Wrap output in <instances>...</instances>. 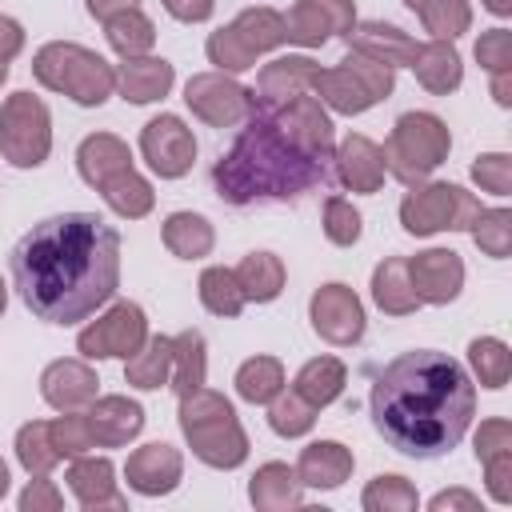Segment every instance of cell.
Wrapping results in <instances>:
<instances>
[{
  "mask_svg": "<svg viewBox=\"0 0 512 512\" xmlns=\"http://www.w3.org/2000/svg\"><path fill=\"white\" fill-rule=\"evenodd\" d=\"M12 280L32 316L80 324L120 288V232L96 212L48 216L12 248Z\"/></svg>",
  "mask_w": 512,
  "mask_h": 512,
  "instance_id": "cell-1",
  "label": "cell"
},
{
  "mask_svg": "<svg viewBox=\"0 0 512 512\" xmlns=\"http://www.w3.org/2000/svg\"><path fill=\"white\" fill-rule=\"evenodd\" d=\"M368 408L376 432L396 452L436 460L464 440L476 416V384L448 352L416 348L384 364Z\"/></svg>",
  "mask_w": 512,
  "mask_h": 512,
  "instance_id": "cell-2",
  "label": "cell"
},
{
  "mask_svg": "<svg viewBox=\"0 0 512 512\" xmlns=\"http://www.w3.org/2000/svg\"><path fill=\"white\" fill-rule=\"evenodd\" d=\"M328 180V160L304 152L280 124L272 104L252 96L244 128L236 144L216 160L212 184L228 204H256V200H292Z\"/></svg>",
  "mask_w": 512,
  "mask_h": 512,
  "instance_id": "cell-3",
  "label": "cell"
},
{
  "mask_svg": "<svg viewBox=\"0 0 512 512\" xmlns=\"http://www.w3.org/2000/svg\"><path fill=\"white\" fill-rule=\"evenodd\" d=\"M180 432L188 436L192 452L208 468H240L248 456V436L220 392L196 388L180 396Z\"/></svg>",
  "mask_w": 512,
  "mask_h": 512,
  "instance_id": "cell-4",
  "label": "cell"
},
{
  "mask_svg": "<svg viewBox=\"0 0 512 512\" xmlns=\"http://www.w3.org/2000/svg\"><path fill=\"white\" fill-rule=\"evenodd\" d=\"M32 76L44 88L64 92L68 100H76L84 108L104 104L112 96V88H116V68L100 52H92L84 44H72V40L44 44L36 52V60H32Z\"/></svg>",
  "mask_w": 512,
  "mask_h": 512,
  "instance_id": "cell-5",
  "label": "cell"
},
{
  "mask_svg": "<svg viewBox=\"0 0 512 512\" xmlns=\"http://www.w3.org/2000/svg\"><path fill=\"white\" fill-rule=\"evenodd\" d=\"M448 148H452V136H448V124L440 116H432V112H404L392 124V132H388L380 152H384V168L400 184L416 188L432 168H440L448 160Z\"/></svg>",
  "mask_w": 512,
  "mask_h": 512,
  "instance_id": "cell-6",
  "label": "cell"
},
{
  "mask_svg": "<svg viewBox=\"0 0 512 512\" xmlns=\"http://www.w3.org/2000/svg\"><path fill=\"white\" fill-rule=\"evenodd\" d=\"M476 216H480V200L460 184H416L400 200V224L412 236H432L444 228L468 232Z\"/></svg>",
  "mask_w": 512,
  "mask_h": 512,
  "instance_id": "cell-7",
  "label": "cell"
},
{
  "mask_svg": "<svg viewBox=\"0 0 512 512\" xmlns=\"http://www.w3.org/2000/svg\"><path fill=\"white\" fill-rule=\"evenodd\" d=\"M0 152L16 168H40L52 152L48 104L32 92H12L0 104Z\"/></svg>",
  "mask_w": 512,
  "mask_h": 512,
  "instance_id": "cell-8",
  "label": "cell"
},
{
  "mask_svg": "<svg viewBox=\"0 0 512 512\" xmlns=\"http://www.w3.org/2000/svg\"><path fill=\"white\" fill-rule=\"evenodd\" d=\"M144 340H148L144 308L132 304V300H120V304H112L100 320H92V324L76 336V348H80V356H88V360H108V356L128 360Z\"/></svg>",
  "mask_w": 512,
  "mask_h": 512,
  "instance_id": "cell-9",
  "label": "cell"
},
{
  "mask_svg": "<svg viewBox=\"0 0 512 512\" xmlns=\"http://www.w3.org/2000/svg\"><path fill=\"white\" fill-rule=\"evenodd\" d=\"M184 104L212 128H232L252 108V88L232 80L228 72H200L184 84Z\"/></svg>",
  "mask_w": 512,
  "mask_h": 512,
  "instance_id": "cell-10",
  "label": "cell"
},
{
  "mask_svg": "<svg viewBox=\"0 0 512 512\" xmlns=\"http://www.w3.org/2000/svg\"><path fill=\"white\" fill-rule=\"evenodd\" d=\"M308 316L320 340L348 348L364 336V304L348 284H320L308 300Z\"/></svg>",
  "mask_w": 512,
  "mask_h": 512,
  "instance_id": "cell-11",
  "label": "cell"
},
{
  "mask_svg": "<svg viewBox=\"0 0 512 512\" xmlns=\"http://www.w3.org/2000/svg\"><path fill=\"white\" fill-rule=\"evenodd\" d=\"M140 152H144V160H148V168L156 176L180 180L192 168V160H196V140H192V128L180 116L164 112V116H156V120L144 124Z\"/></svg>",
  "mask_w": 512,
  "mask_h": 512,
  "instance_id": "cell-12",
  "label": "cell"
},
{
  "mask_svg": "<svg viewBox=\"0 0 512 512\" xmlns=\"http://www.w3.org/2000/svg\"><path fill=\"white\" fill-rule=\"evenodd\" d=\"M356 24L352 0H296L284 16V36L300 48H320L332 36H344Z\"/></svg>",
  "mask_w": 512,
  "mask_h": 512,
  "instance_id": "cell-13",
  "label": "cell"
},
{
  "mask_svg": "<svg viewBox=\"0 0 512 512\" xmlns=\"http://www.w3.org/2000/svg\"><path fill=\"white\" fill-rule=\"evenodd\" d=\"M408 284L420 304H448L464 288V260L452 248H428L408 260Z\"/></svg>",
  "mask_w": 512,
  "mask_h": 512,
  "instance_id": "cell-14",
  "label": "cell"
},
{
  "mask_svg": "<svg viewBox=\"0 0 512 512\" xmlns=\"http://www.w3.org/2000/svg\"><path fill=\"white\" fill-rule=\"evenodd\" d=\"M272 112H276V124H280L304 152H312V156H320V160H332V120H328V112H324V104H320L316 96L300 92V96H292V100L272 104Z\"/></svg>",
  "mask_w": 512,
  "mask_h": 512,
  "instance_id": "cell-15",
  "label": "cell"
},
{
  "mask_svg": "<svg viewBox=\"0 0 512 512\" xmlns=\"http://www.w3.org/2000/svg\"><path fill=\"white\" fill-rule=\"evenodd\" d=\"M124 476L128 488H136L140 496H168L184 476V460L172 444H144L128 456Z\"/></svg>",
  "mask_w": 512,
  "mask_h": 512,
  "instance_id": "cell-16",
  "label": "cell"
},
{
  "mask_svg": "<svg viewBox=\"0 0 512 512\" xmlns=\"http://www.w3.org/2000/svg\"><path fill=\"white\" fill-rule=\"evenodd\" d=\"M344 40H348L352 52H364V56L388 64V68H412V60H416V52H420V44H416L408 32H400L396 24H384V20L352 24V28L344 32Z\"/></svg>",
  "mask_w": 512,
  "mask_h": 512,
  "instance_id": "cell-17",
  "label": "cell"
},
{
  "mask_svg": "<svg viewBox=\"0 0 512 512\" xmlns=\"http://www.w3.org/2000/svg\"><path fill=\"white\" fill-rule=\"evenodd\" d=\"M96 388H100V380L84 360H52L40 376V392L56 412L88 408L96 400Z\"/></svg>",
  "mask_w": 512,
  "mask_h": 512,
  "instance_id": "cell-18",
  "label": "cell"
},
{
  "mask_svg": "<svg viewBox=\"0 0 512 512\" xmlns=\"http://www.w3.org/2000/svg\"><path fill=\"white\" fill-rule=\"evenodd\" d=\"M332 160H336L340 184L352 188V192H364V196L380 192V184H384V176H388L380 144H372V140L360 136V132H352V136L332 152Z\"/></svg>",
  "mask_w": 512,
  "mask_h": 512,
  "instance_id": "cell-19",
  "label": "cell"
},
{
  "mask_svg": "<svg viewBox=\"0 0 512 512\" xmlns=\"http://www.w3.org/2000/svg\"><path fill=\"white\" fill-rule=\"evenodd\" d=\"M68 488L76 492L80 508L100 512V508H124V496L116 492V468L108 456H72L68 464Z\"/></svg>",
  "mask_w": 512,
  "mask_h": 512,
  "instance_id": "cell-20",
  "label": "cell"
},
{
  "mask_svg": "<svg viewBox=\"0 0 512 512\" xmlns=\"http://www.w3.org/2000/svg\"><path fill=\"white\" fill-rule=\"evenodd\" d=\"M84 416H88L96 448H120L132 436H140V428H144V408L128 396H100V400H92V408Z\"/></svg>",
  "mask_w": 512,
  "mask_h": 512,
  "instance_id": "cell-21",
  "label": "cell"
},
{
  "mask_svg": "<svg viewBox=\"0 0 512 512\" xmlns=\"http://www.w3.org/2000/svg\"><path fill=\"white\" fill-rule=\"evenodd\" d=\"M352 452L340 440H316L300 452L296 460V480L300 488H340L352 476Z\"/></svg>",
  "mask_w": 512,
  "mask_h": 512,
  "instance_id": "cell-22",
  "label": "cell"
},
{
  "mask_svg": "<svg viewBox=\"0 0 512 512\" xmlns=\"http://www.w3.org/2000/svg\"><path fill=\"white\" fill-rule=\"evenodd\" d=\"M172 80H176V72H172V64L160 60V56H128V60L116 68V88H120V96L132 100V104H152V100L168 96Z\"/></svg>",
  "mask_w": 512,
  "mask_h": 512,
  "instance_id": "cell-23",
  "label": "cell"
},
{
  "mask_svg": "<svg viewBox=\"0 0 512 512\" xmlns=\"http://www.w3.org/2000/svg\"><path fill=\"white\" fill-rule=\"evenodd\" d=\"M316 72H320V64L308 60V56H276L272 64L260 68V80H256V92L252 96L264 100V104L292 100V96H300V92L312 88V76Z\"/></svg>",
  "mask_w": 512,
  "mask_h": 512,
  "instance_id": "cell-24",
  "label": "cell"
},
{
  "mask_svg": "<svg viewBox=\"0 0 512 512\" xmlns=\"http://www.w3.org/2000/svg\"><path fill=\"white\" fill-rule=\"evenodd\" d=\"M312 92L332 108V112H344V116H360L376 104V92L348 68V64H336V68H320L312 76Z\"/></svg>",
  "mask_w": 512,
  "mask_h": 512,
  "instance_id": "cell-25",
  "label": "cell"
},
{
  "mask_svg": "<svg viewBox=\"0 0 512 512\" xmlns=\"http://www.w3.org/2000/svg\"><path fill=\"white\" fill-rule=\"evenodd\" d=\"M76 168H80L84 184L100 188L108 176L132 168V152H128V144H124L120 136H112V132H92V136H84L80 148H76Z\"/></svg>",
  "mask_w": 512,
  "mask_h": 512,
  "instance_id": "cell-26",
  "label": "cell"
},
{
  "mask_svg": "<svg viewBox=\"0 0 512 512\" xmlns=\"http://www.w3.org/2000/svg\"><path fill=\"white\" fill-rule=\"evenodd\" d=\"M412 72L416 80L432 92V96H448L460 88L464 80V64H460V52L452 48V40H432V44H420L416 60H412Z\"/></svg>",
  "mask_w": 512,
  "mask_h": 512,
  "instance_id": "cell-27",
  "label": "cell"
},
{
  "mask_svg": "<svg viewBox=\"0 0 512 512\" xmlns=\"http://www.w3.org/2000/svg\"><path fill=\"white\" fill-rule=\"evenodd\" d=\"M248 500L260 508V512H284V508H300V480H296V468L280 464V460H268L256 468L252 484H248Z\"/></svg>",
  "mask_w": 512,
  "mask_h": 512,
  "instance_id": "cell-28",
  "label": "cell"
},
{
  "mask_svg": "<svg viewBox=\"0 0 512 512\" xmlns=\"http://www.w3.org/2000/svg\"><path fill=\"white\" fill-rule=\"evenodd\" d=\"M372 300L388 316H408V312L420 308V300H416V292L408 284V260L388 256L384 264H376V272H372Z\"/></svg>",
  "mask_w": 512,
  "mask_h": 512,
  "instance_id": "cell-29",
  "label": "cell"
},
{
  "mask_svg": "<svg viewBox=\"0 0 512 512\" xmlns=\"http://www.w3.org/2000/svg\"><path fill=\"white\" fill-rule=\"evenodd\" d=\"M216 244V232L212 224L200 216V212H172L164 220V248L180 260H200L208 256Z\"/></svg>",
  "mask_w": 512,
  "mask_h": 512,
  "instance_id": "cell-30",
  "label": "cell"
},
{
  "mask_svg": "<svg viewBox=\"0 0 512 512\" xmlns=\"http://www.w3.org/2000/svg\"><path fill=\"white\" fill-rule=\"evenodd\" d=\"M344 384H348L344 364H340L336 356H316V360H308V364L296 372L292 392H300L312 408H324V404H332V400L344 392Z\"/></svg>",
  "mask_w": 512,
  "mask_h": 512,
  "instance_id": "cell-31",
  "label": "cell"
},
{
  "mask_svg": "<svg viewBox=\"0 0 512 512\" xmlns=\"http://www.w3.org/2000/svg\"><path fill=\"white\" fill-rule=\"evenodd\" d=\"M100 192H104L108 208H112L116 216H124V220H140V216H148L152 204H156L152 184H148L136 168H124V172L108 176V180L100 184Z\"/></svg>",
  "mask_w": 512,
  "mask_h": 512,
  "instance_id": "cell-32",
  "label": "cell"
},
{
  "mask_svg": "<svg viewBox=\"0 0 512 512\" xmlns=\"http://www.w3.org/2000/svg\"><path fill=\"white\" fill-rule=\"evenodd\" d=\"M232 272H236V280H240L244 300H256V304L276 300L280 288H284V264H280V256H272V252H248Z\"/></svg>",
  "mask_w": 512,
  "mask_h": 512,
  "instance_id": "cell-33",
  "label": "cell"
},
{
  "mask_svg": "<svg viewBox=\"0 0 512 512\" xmlns=\"http://www.w3.org/2000/svg\"><path fill=\"white\" fill-rule=\"evenodd\" d=\"M168 372H172V340L168 336H148L128 360H124V380L132 388H160L168 384Z\"/></svg>",
  "mask_w": 512,
  "mask_h": 512,
  "instance_id": "cell-34",
  "label": "cell"
},
{
  "mask_svg": "<svg viewBox=\"0 0 512 512\" xmlns=\"http://www.w3.org/2000/svg\"><path fill=\"white\" fill-rule=\"evenodd\" d=\"M204 376H208V356H204V336L196 328H184L180 336H172V388L184 396V392H196L204 388Z\"/></svg>",
  "mask_w": 512,
  "mask_h": 512,
  "instance_id": "cell-35",
  "label": "cell"
},
{
  "mask_svg": "<svg viewBox=\"0 0 512 512\" xmlns=\"http://www.w3.org/2000/svg\"><path fill=\"white\" fill-rule=\"evenodd\" d=\"M104 36H108V44H112L124 60H128V56H148L152 44H156V28H152V20H148L140 8H124V12L108 16V20H104Z\"/></svg>",
  "mask_w": 512,
  "mask_h": 512,
  "instance_id": "cell-36",
  "label": "cell"
},
{
  "mask_svg": "<svg viewBox=\"0 0 512 512\" xmlns=\"http://www.w3.org/2000/svg\"><path fill=\"white\" fill-rule=\"evenodd\" d=\"M232 32L244 40V48L252 52V56H260V52H272V48H280L288 36H284V16L276 12V8H244L236 20H232Z\"/></svg>",
  "mask_w": 512,
  "mask_h": 512,
  "instance_id": "cell-37",
  "label": "cell"
},
{
  "mask_svg": "<svg viewBox=\"0 0 512 512\" xmlns=\"http://www.w3.org/2000/svg\"><path fill=\"white\" fill-rule=\"evenodd\" d=\"M284 388V364L276 356H252L236 368V392L248 404H268Z\"/></svg>",
  "mask_w": 512,
  "mask_h": 512,
  "instance_id": "cell-38",
  "label": "cell"
},
{
  "mask_svg": "<svg viewBox=\"0 0 512 512\" xmlns=\"http://www.w3.org/2000/svg\"><path fill=\"white\" fill-rule=\"evenodd\" d=\"M200 304L212 312V316H240L244 312V292H240V280L232 268L224 264H212L200 272Z\"/></svg>",
  "mask_w": 512,
  "mask_h": 512,
  "instance_id": "cell-39",
  "label": "cell"
},
{
  "mask_svg": "<svg viewBox=\"0 0 512 512\" xmlns=\"http://www.w3.org/2000/svg\"><path fill=\"white\" fill-rule=\"evenodd\" d=\"M468 364H472V372L484 388H504L508 376H512V352L496 336H476L468 344Z\"/></svg>",
  "mask_w": 512,
  "mask_h": 512,
  "instance_id": "cell-40",
  "label": "cell"
},
{
  "mask_svg": "<svg viewBox=\"0 0 512 512\" xmlns=\"http://www.w3.org/2000/svg\"><path fill=\"white\" fill-rule=\"evenodd\" d=\"M420 24L432 32V40H456L472 28V4L468 0H424Z\"/></svg>",
  "mask_w": 512,
  "mask_h": 512,
  "instance_id": "cell-41",
  "label": "cell"
},
{
  "mask_svg": "<svg viewBox=\"0 0 512 512\" xmlns=\"http://www.w3.org/2000/svg\"><path fill=\"white\" fill-rule=\"evenodd\" d=\"M16 460L24 464L28 476H48L60 460V452L52 448V436H48V424L44 420H32L16 432Z\"/></svg>",
  "mask_w": 512,
  "mask_h": 512,
  "instance_id": "cell-42",
  "label": "cell"
},
{
  "mask_svg": "<svg viewBox=\"0 0 512 512\" xmlns=\"http://www.w3.org/2000/svg\"><path fill=\"white\" fill-rule=\"evenodd\" d=\"M360 504H364L368 512H416L420 496H416V488H412L404 476L384 472V476L368 480V488H364Z\"/></svg>",
  "mask_w": 512,
  "mask_h": 512,
  "instance_id": "cell-43",
  "label": "cell"
},
{
  "mask_svg": "<svg viewBox=\"0 0 512 512\" xmlns=\"http://www.w3.org/2000/svg\"><path fill=\"white\" fill-rule=\"evenodd\" d=\"M268 424H272V432L276 436H304L312 424H316V408L300 396V392H276L272 400H268Z\"/></svg>",
  "mask_w": 512,
  "mask_h": 512,
  "instance_id": "cell-44",
  "label": "cell"
},
{
  "mask_svg": "<svg viewBox=\"0 0 512 512\" xmlns=\"http://www.w3.org/2000/svg\"><path fill=\"white\" fill-rule=\"evenodd\" d=\"M472 240L484 256L504 260L512 252V212L508 208H480V216L472 220Z\"/></svg>",
  "mask_w": 512,
  "mask_h": 512,
  "instance_id": "cell-45",
  "label": "cell"
},
{
  "mask_svg": "<svg viewBox=\"0 0 512 512\" xmlns=\"http://www.w3.org/2000/svg\"><path fill=\"white\" fill-rule=\"evenodd\" d=\"M48 436H52V448L60 452V460L68 456H84L88 448H96L92 440V428H88V416H76V412H64L48 424Z\"/></svg>",
  "mask_w": 512,
  "mask_h": 512,
  "instance_id": "cell-46",
  "label": "cell"
},
{
  "mask_svg": "<svg viewBox=\"0 0 512 512\" xmlns=\"http://www.w3.org/2000/svg\"><path fill=\"white\" fill-rule=\"evenodd\" d=\"M208 60L220 68V72H248L252 64H256V56L244 48V40L232 32V24H224V28H216L212 36H208Z\"/></svg>",
  "mask_w": 512,
  "mask_h": 512,
  "instance_id": "cell-47",
  "label": "cell"
},
{
  "mask_svg": "<svg viewBox=\"0 0 512 512\" xmlns=\"http://www.w3.org/2000/svg\"><path fill=\"white\" fill-rule=\"evenodd\" d=\"M324 236L336 248H352L360 240V212L344 196H328L324 200Z\"/></svg>",
  "mask_w": 512,
  "mask_h": 512,
  "instance_id": "cell-48",
  "label": "cell"
},
{
  "mask_svg": "<svg viewBox=\"0 0 512 512\" xmlns=\"http://www.w3.org/2000/svg\"><path fill=\"white\" fill-rule=\"evenodd\" d=\"M472 180L492 192V196H508L512 188V156L508 152H484L472 160Z\"/></svg>",
  "mask_w": 512,
  "mask_h": 512,
  "instance_id": "cell-49",
  "label": "cell"
},
{
  "mask_svg": "<svg viewBox=\"0 0 512 512\" xmlns=\"http://www.w3.org/2000/svg\"><path fill=\"white\" fill-rule=\"evenodd\" d=\"M476 60L484 72H512V32L492 28L476 40Z\"/></svg>",
  "mask_w": 512,
  "mask_h": 512,
  "instance_id": "cell-50",
  "label": "cell"
},
{
  "mask_svg": "<svg viewBox=\"0 0 512 512\" xmlns=\"http://www.w3.org/2000/svg\"><path fill=\"white\" fill-rule=\"evenodd\" d=\"M340 64H348L372 92H376V100H384V96H392V88H396V76H392V68L388 64H380V60H372V56H364V52H352L348 48V56L340 60Z\"/></svg>",
  "mask_w": 512,
  "mask_h": 512,
  "instance_id": "cell-51",
  "label": "cell"
},
{
  "mask_svg": "<svg viewBox=\"0 0 512 512\" xmlns=\"http://www.w3.org/2000/svg\"><path fill=\"white\" fill-rule=\"evenodd\" d=\"M504 452H512V424L508 420H484L480 424V432H476V460L484 464V460H492V456H504Z\"/></svg>",
  "mask_w": 512,
  "mask_h": 512,
  "instance_id": "cell-52",
  "label": "cell"
},
{
  "mask_svg": "<svg viewBox=\"0 0 512 512\" xmlns=\"http://www.w3.org/2000/svg\"><path fill=\"white\" fill-rule=\"evenodd\" d=\"M60 508H64V496L48 476L28 480V488L20 492V512H60Z\"/></svg>",
  "mask_w": 512,
  "mask_h": 512,
  "instance_id": "cell-53",
  "label": "cell"
},
{
  "mask_svg": "<svg viewBox=\"0 0 512 512\" xmlns=\"http://www.w3.org/2000/svg\"><path fill=\"white\" fill-rule=\"evenodd\" d=\"M484 472H488V492H492V500H496V504H508V500H512V452L484 460Z\"/></svg>",
  "mask_w": 512,
  "mask_h": 512,
  "instance_id": "cell-54",
  "label": "cell"
},
{
  "mask_svg": "<svg viewBox=\"0 0 512 512\" xmlns=\"http://www.w3.org/2000/svg\"><path fill=\"white\" fill-rule=\"evenodd\" d=\"M160 4H164L168 16H176V20H184V24H200V20H208L212 8H216V0H160Z\"/></svg>",
  "mask_w": 512,
  "mask_h": 512,
  "instance_id": "cell-55",
  "label": "cell"
},
{
  "mask_svg": "<svg viewBox=\"0 0 512 512\" xmlns=\"http://www.w3.org/2000/svg\"><path fill=\"white\" fill-rule=\"evenodd\" d=\"M20 48H24V28L12 16H0V64L20 56Z\"/></svg>",
  "mask_w": 512,
  "mask_h": 512,
  "instance_id": "cell-56",
  "label": "cell"
},
{
  "mask_svg": "<svg viewBox=\"0 0 512 512\" xmlns=\"http://www.w3.org/2000/svg\"><path fill=\"white\" fill-rule=\"evenodd\" d=\"M452 508L476 512V508H480V496H472V492H464V488H448V492L432 496V512H452Z\"/></svg>",
  "mask_w": 512,
  "mask_h": 512,
  "instance_id": "cell-57",
  "label": "cell"
},
{
  "mask_svg": "<svg viewBox=\"0 0 512 512\" xmlns=\"http://www.w3.org/2000/svg\"><path fill=\"white\" fill-rule=\"evenodd\" d=\"M124 8H140V4H136V0H88V12H92L96 20H108V16L124 12Z\"/></svg>",
  "mask_w": 512,
  "mask_h": 512,
  "instance_id": "cell-58",
  "label": "cell"
},
{
  "mask_svg": "<svg viewBox=\"0 0 512 512\" xmlns=\"http://www.w3.org/2000/svg\"><path fill=\"white\" fill-rule=\"evenodd\" d=\"M492 96L500 108L512 104V72H492Z\"/></svg>",
  "mask_w": 512,
  "mask_h": 512,
  "instance_id": "cell-59",
  "label": "cell"
},
{
  "mask_svg": "<svg viewBox=\"0 0 512 512\" xmlns=\"http://www.w3.org/2000/svg\"><path fill=\"white\" fill-rule=\"evenodd\" d=\"M484 8H488L492 16H508V12H512V0H484Z\"/></svg>",
  "mask_w": 512,
  "mask_h": 512,
  "instance_id": "cell-60",
  "label": "cell"
},
{
  "mask_svg": "<svg viewBox=\"0 0 512 512\" xmlns=\"http://www.w3.org/2000/svg\"><path fill=\"white\" fill-rule=\"evenodd\" d=\"M4 492H8V464L0 460V496H4Z\"/></svg>",
  "mask_w": 512,
  "mask_h": 512,
  "instance_id": "cell-61",
  "label": "cell"
},
{
  "mask_svg": "<svg viewBox=\"0 0 512 512\" xmlns=\"http://www.w3.org/2000/svg\"><path fill=\"white\" fill-rule=\"evenodd\" d=\"M4 308H8V284L0 280V316H4Z\"/></svg>",
  "mask_w": 512,
  "mask_h": 512,
  "instance_id": "cell-62",
  "label": "cell"
},
{
  "mask_svg": "<svg viewBox=\"0 0 512 512\" xmlns=\"http://www.w3.org/2000/svg\"><path fill=\"white\" fill-rule=\"evenodd\" d=\"M4 80H8V64H0V84H4Z\"/></svg>",
  "mask_w": 512,
  "mask_h": 512,
  "instance_id": "cell-63",
  "label": "cell"
},
{
  "mask_svg": "<svg viewBox=\"0 0 512 512\" xmlns=\"http://www.w3.org/2000/svg\"><path fill=\"white\" fill-rule=\"evenodd\" d=\"M404 4H408V8H412V12H416V8H420V4H424V0H404Z\"/></svg>",
  "mask_w": 512,
  "mask_h": 512,
  "instance_id": "cell-64",
  "label": "cell"
}]
</instances>
